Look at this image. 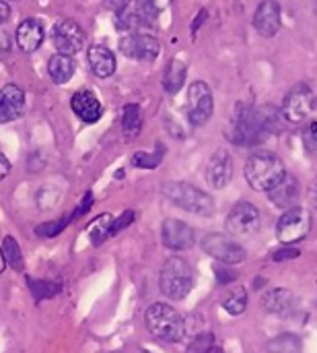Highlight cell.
<instances>
[{
	"mask_svg": "<svg viewBox=\"0 0 317 353\" xmlns=\"http://www.w3.org/2000/svg\"><path fill=\"white\" fill-rule=\"evenodd\" d=\"M285 176L287 168L272 151H258L245 161V180L258 192H270L283 182Z\"/></svg>",
	"mask_w": 317,
	"mask_h": 353,
	"instance_id": "7a4b0ae2",
	"label": "cell"
},
{
	"mask_svg": "<svg viewBox=\"0 0 317 353\" xmlns=\"http://www.w3.org/2000/svg\"><path fill=\"white\" fill-rule=\"evenodd\" d=\"M27 285L35 298V302H41V300H50L54 296L60 294V283H54V281H39V279H31L27 277Z\"/></svg>",
	"mask_w": 317,
	"mask_h": 353,
	"instance_id": "83f0119b",
	"label": "cell"
},
{
	"mask_svg": "<svg viewBox=\"0 0 317 353\" xmlns=\"http://www.w3.org/2000/svg\"><path fill=\"white\" fill-rule=\"evenodd\" d=\"M2 254L6 259V265H10V269L23 271V252L19 248V242L12 236L4 238V242H2Z\"/></svg>",
	"mask_w": 317,
	"mask_h": 353,
	"instance_id": "f546056e",
	"label": "cell"
},
{
	"mask_svg": "<svg viewBox=\"0 0 317 353\" xmlns=\"http://www.w3.org/2000/svg\"><path fill=\"white\" fill-rule=\"evenodd\" d=\"M163 194L177 205L179 209L200 215V217H208L215 213V201L208 192L200 190L198 186H192L188 182H165L163 184Z\"/></svg>",
	"mask_w": 317,
	"mask_h": 353,
	"instance_id": "277c9868",
	"label": "cell"
},
{
	"mask_svg": "<svg viewBox=\"0 0 317 353\" xmlns=\"http://www.w3.org/2000/svg\"><path fill=\"white\" fill-rule=\"evenodd\" d=\"M215 99L204 81H194L188 89V120L192 126H202L212 118Z\"/></svg>",
	"mask_w": 317,
	"mask_h": 353,
	"instance_id": "ba28073f",
	"label": "cell"
},
{
	"mask_svg": "<svg viewBox=\"0 0 317 353\" xmlns=\"http://www.w3.org/2000/svg\"><path fill=\"white\" fill-rule=\"evenodd\" d=\"M186 74H188V68L182 60H171L165 68V74H163V87L167 93L175 95L184 83H186Z\"/></svg>",
	"mask_w": 317,
	"mask_h": 353,
	"instance_id": "603a6c76",
	"label": "cell"
},
{
	"mask_svg": "<svg viewBox=\"0 0 317 353\" xmlns=\"http://www.w3.org/2000/svg\"><path fill=\"white\" fill-rule=\"evenodd\" d=\"M132 221H134V211H126V213H122L118 219H113L109 236H116V234H120V232H122L124 228H128Z\"/></svg>",
	"mask_w": 317,
	"mask_h": 353,
	"instance_id": "e575fe53",
	"label": "cell"
},
{
	"mask_svg": "<svg viewBox=\"0 0 317 353\" xmlns=\"http://www.w3.org/2000/svg\"><path fill=\"white\" fill-rule=\"evenodd\" d=\"M307 145L317 151V120L311 124V126H309V132H307Z\"/></svg>",
	"mask_w": 317,
	"mask_h": 353,
	"instance_id": "ab89813d",
	"label": "cell"
},
{
	"mask_svg": "<svg viewBox=\"0 0 317 353\" xmlns=\"http://www.w3.org/2000/svg\"><path fill=\"white\" fill-rule=\"evenodd\" d=\"M120 50L124 56L134 58V60H144L151 62L159 56L161 52V43L159 39L151 37V35H142V33H130L124 35L120 39Z\"/></svg>",
	"mask_w": 317,
	"mask_h": 353,
	"instance_id": "7c38bea8",
	"label": "cell"
},
{
	"mask_svg": "<svg viewBox=\"0 0 317 353\" xmlns=\"http://www.w3.org/2000/svg\"><path fill=\"white\" fill-rule=\"evenodd\" d=\"M254 27L260 35L272 37L281 29V6L276 0H264L254 12Z\"/></svg>",
	"mask_w": 317,
	"mask_h": 353,
	"instance_id": "9a60e30c",
	"label": "cell"
},
{
	"mask_svg": "<svg viewBox=\"0 0 317 353\" xmlns=\"http://www.w3.org/2000/svg\"><path fill=\"white\" fill-rule=\"evenodd\" d=\"M4 2H14V0H4Z\"/></svg>",
	"mask_w": 317,
	"mask_h": 353,
	"instance_id": "c3c4849f",
	"label": "cell"
},
{
	"mask_svg": "<svg viewBox=\"0 0 317 353\" xmlns=\"http://www.w3.org/2000/svg\"><path fill=\"white\" fill-rule=\"evenodd\" d=\"M142 128V112L136 103H128L122 112V130H124V139L132 141L138 137Z\"/></svg>",
	"mask_w": 317,
	"mask_h": 353,
	"instance_id": "cb8c5ba5",
	"label": "cell"
},
{
	"mask_svg": "<svg viewBox=\"0 0 317 353\" xmlns=\"http://www.w3.org/2000/svg\"><path fill=\"white\" fill-rule=\"evenodd\" d=\"M202 250L219 263L239 265L245 261V248L225 234H208L202 240Z\"/></svg>",
	"mask_w": 317,
	"mask_h": 353,
	"instance_id": "30bf717a",
	"label": "cell"
},
{
	"mask_svg": "<svg viewBox=\"0 0 317 353\" xmlns=\"http://www.w3.org/2000/svg\"><path fill=\"white\" fill-rule=\"evenodd\" d=\"M295 306H297V298L287 288H274L262 296V308L270 314L285 316V314H291L295 310Z\"/></svg>",
	"mask_w": 317,
	"mask_h": 353,
	"instance_id": "ac0fdd59",
	"label": "cell"
},
{
	"mask_svg": "<svg viewBox=\"0 0 317 353\" xmlns=\"http://www.w3.org/2000/svg\"><path fill=\"white\" fill-rule=\"evenodd\" d=\"M89 64L91 70L99 77V79H107L116 72V54L111 50H107L105 46H91L89 48Z\"/></svg>",
	"mask_w": 317,
	"mask_h": 353,
	"instance_id": "44dd1931",
	"label": "cell"
},
{
	"mask_svg": "<svg viewBox=\"0 0 317 353\" xmlns=\"http://www.w3.org/2000/svg\"><path fill=\"white\" fill-rule=\"evenodd\" d=\"M70 219L72 217H62V219H56V221L41 223V225L35 228V236H39V238H54V236H58V234H62L66 230Z\"/></svg>",
	"mask_w": 317,
	"mask_h": 353,
	"instance_id": "1f68e13d",
	"label": "cell"
},
{
	"mask_svg": "<svg viewBox=\"0 0 317 353\" xmlns=\"http://www.w3.org/2000/svg\"><path fill=\"white\" fill-rule=\"evenodd\" d=\"M163 155H165V145L159 143L155 147L153 153H146V151H140L132 157V165L136 168H144V170H155L161 161H163Z\"/></svg>",
	"mask_w": 317,
	"mask_h": 353,
	"instance_id": "f1b7e54d",
	"label": "cell"
},
{
	"mask_svg": "<svg viewBox=\"0 0 317 353\" xmlns=\"http://www.w3.org/2000/svg\"><path fill=\"white\" fill-rule=\"evenodd\" d=\"M8 17H10V6H8V2L0 0V25H2V23H6V21H8Z\"/></svg>",
	"mask_w": 317,
	"mask_h": 353,
	"instance_id": "ee69618b",
	"label": "cell"
},
{
	"mask_svg": "<svg viewBox=\"0 0 317 353\" xmlns=\"http://www.w3.org/2000/svg\"><path fill=\"white\" fill-rule=\"evenodd\" d=\"M70 108L72 112L87 124H95L101 114H103V108H101V101L97 99V95L89 89H80L72 95L70 99Z\"/></svg>",
	"mask_w": 317,
	"mask_h": 353,
	"instance_id": "2e32d148",
	"label": "cell"
},
{
	"mask_svg": "<svg viewBox=\"0 0 317 353\" xmlns=\"http://www.w3.org/2000/svg\"><path fill=\"white\" fill-rule=\"evenodd\" d=\"M111 223H113V217H111L109 213L99 215V217L91 223V228H89V238H91V244H93V246H101V244L109 238Z\"/></svg>",
	"mask_w": 317,
	"mask_h": 353,
	"instance_id": "4316f807",
	"label": "cell"
},
{
	"mask_svg": "<svg viewBox=\"0 0 317 353\" xmlns=\"http://www.w3.org/2000/svg\"><path fill=\"white\" fill-rule=\"evenodd\" d=\"M317 103V89L311 83H297L283 101L281 108V116L283 120L291 122V124H299L303 122L316 108Z\"/></svg>",
	"mask_w": 317,
	"mask_h": 353,
	"instance_id": "8992f818",
	"label": "cell"
},
{
	"mask_svg": "<svg viewBox=\"0 0 317 353\" xmlns=\"http://www.w3.org/2000/svg\"><path fill=\"white\" fill-rule=\"evenodd\" d=\"M210 353H225V352H223L221 347H212V350H210Z\"/></svg>",
	"mask_w": 317,
	"mask_h": 353,
	"instance_id": "7dc6e473",
	"label": "cell"
},
{
	"mask_svg": "<svg viewBox=\"0 0 317 353\" xmlns=\"http://www.w3.org/2000/svg\"><path fill=\"white\" fill-rule=\"evenodd\" d=\"M8 50H10V39H8V35L4 31H0V58L6 56Z\"/></svg>",
	"mask_w": 317,
	"mask_h": 353,
	"instance_id": "b9f144b4",
	"label": "cell"
},
{
	"mask_svg": "<svg viewBox=\"0 0 317 353\" xmlns=\"http://www.w3.org/2000/svg\"><path fill=\"white\" fill-rule=\"evenodd\" d=\"M299 256V250L297 248H281V250H274L272 252V261L274 263H283V261H293Z\"/></svg>",
	"mask_w": 317,
	"mask_h": 353,
	"instance_id": "d590c367",
	"label": "cell"
},
{
	"mask_svg": "<svg viewBox=\"0 0 317 353\" xmlns=\"http://www.w3.org/2000/svg\"><path fill=\"white\" fill-rule=\"evenodd\" d=\"M45 39V29L39 19H25L17 27V43L23 52H35Z\"/></svg>",
	"mask_w": 317,
	"mask_h": 353,
	"instance_id": "d6986e66",
	"label": "cell"
},
{
	"mask_svg": "<svg viewBox=\"0 0 317 353\" xmlns=\"http://www.w3.org/2000/svg\"><path fill=\"white\" fill-rule=\"evenodd\" d=\"M116 27L122 29V31H134V29L142 27V23H140L136 10H134V12L122 10V12H118V17H116Z\"/></svg>",
	"mask_w": 317,
	"mask_h": 353,
	"instance_id": "836d02e7",
	"label": "cell"
},
{
	"mask_svg": "<svg viewBox=\"0 0 317 353\" xmlns=\"http://www.w3.org/2000/svg\"><path fill=\"white\" fill-rule=\"evenodd\" d=\"M231 178H233V157L227 149H217L206 165V182L215 190H221L231 182Z\"/></svg>",
	"mask_w": 317,
	"mask_h": 353,
	"instance_id": "5bb4252c",
	"label": "cell"
},
{
	"mask_svg": "<svg viewBox=\"0 0 317 353\" xmlns=\"http://www.w3.org/2000/svg\"><path fill=\"white\" fill-rule=\"evenodd\" d=\"M217 279L219 283H231L237 279V275L233 271H225V269H217Z\"/></svg>",
	"mask_w": 317,
	"mask_h": 353,
	"instance_id": "f35d334b",
	"label": "cell"
},
{
	"mask_svg": "<svg viewBox=\"0 0 317 353\" xmlns=\"http://www.w3.org/2000/svg\"><path fill=\"white\" fill-rule=\"evenodd\" d=\"M4 269H6V259H4L2 248H0V273H4Z\"/></svg>",
	"mask_w": 317,
	"mask_h": 353,
	"instance_id": "bcb514c9",
	"label": "cell"
},
{
	"mask_svg": "<svg viewBox=\"0 0 317 353\" xmlns=\"http://www.w3.org/2000/svg\"><path fill=\"white\" fill-rule=\"evenodd\" d=\"M260 211L256 205L248 203V201H239L227 215V232L231 236H237V238H245V236H254L258 230H260Z\"/></svg>",
	"mask_w": 317,
	"mask_h": 353,
	"instance_id": "9c48e42d",
	"label": "cell"
},
{
	"mask_svg": "<svg viewBox=\"0 0 317 353\" xmlns=\"http://www.w3.org/2000/svg\"><path fill=\"white\" fill-rule=\"evenodd\" d=\"M266 350L268 353H301L303 350V343L297 335L293 333H283V335H276L272 337L268 343H266Z\"/></svg>",
	"mask_w": 317,
	"mask_h": 353,
	"instance_id": "484cf974",
	"label": "cell"
},
{
	"mask_svg": "<svg viewBox=\"0 0 317 353\" xmlns=\"http://www.w3.org/2000/svg\"><path fill=\"white\" fill-rule=\"evenodd\" d=\"M52 39H54V46H56V50L60 54L72 56L78 50H83V46H85V31H83V27L76 21L60 19L54 25V29H52Z\"/></svg>",
	"mask_w": 317,
	"mask_h": 353,
	"instance_id": "8fae6325",
	"label": "cell"
},
{
	"mask_svg": "<svg viewBox=\"0 0 317 353\" xmlns=\"http://www.w3.org/2000/svg\"><path fill=\"white\" fill-rule=\"evenodd\" d=\"M311 230V215L303 207H291L285 211V215L278 219L276 236L283 244H295L301 242Z\"/></svg>",
	"mask_w": 317,
	"mask_h": 353,
	"instance_id": "52a82bcc",
	"label": "cell"
},
{
	"mask_svg": "<svg viewBox=\"0 0 317 353\" xmlns=\"http://www.w3.org/2000/svg\"><path fill=\"white\" fill-rule=\"evenodd\" d=\"M212 347H215V335L204 331V333L194 335V339L190 341L186 353H210Z\"/></svg>",
	"mask_w": 317,
	"mask_h": 353,
	"instance_id": "d6a6232c",
	"label": "cell"
},
{
	"mask_svg": "<svg viewBox=\"0 0 317 353\" xmlns=\"http://www.w3.org/2000/svg\"><path fill=\"white\" fill-rule=\"evenodd\" d=\"M25 110V93L21 87L8 83L0 89V122L17 120Z\"/></svg>",
	"mask_w": 317,
	"mask_h": 353,
	"instance_id": "e0dca14e",
	"label": "cell"
},
{
	"mask_svg": "<svg viewBox=\"0 0 317 353\" xmlns=\"http://www.w3.org/2000/svg\"><path fill=\"white\" fill-rule=\"evenodd\" d=\"M159 283H161V292L169 300L179 302L188 298L194 288V271L188 265V261H184L182 256H171L161 269Z\"/></svg>",
	"mask_w": 317,
	"mask_h": 353,
	"instance_id": "5b68a950",
	"label": "cell"
},
{
	"mask_svg": "<svg viewBox=\"0 0 317 353\" xmlns=\"http://www.w3.org/2000/svg\"><path fill=\"white\" fill-rule=\"evenodd\" d=\"M91 205H93V192H87V194H85V199L80 201V205L76 207V211H74L70 217H72V219H78V217H83V215H85L89 209H91Z\"/></svg>",
	"mask_w": 317,
	"mask_h": 353,
	"instance_id": "8d00e7d4",
	"label": "cell"
},
{
	"mask_svg": "<svg viewBox=\"0 0 317 353\" xmlns=\"http://www.w3.org/2000/svg\"><path fill=\"white\" fill-rule=\"evenodd\" d=\"M47 72L52 77L54 83L58 85H64L72 79L74 74V62H72V56H66V54H54L47 62Z\"/></svg>",
	"mask_w": 317,
	"mask_h": 353,
	"instance_id": "7402d4cb",
	"label": "cell"
},
{
	"mask_svg": "<svg viewBox=\"0 0 317 353\" xmlns=\"http://www.w3.org/2000/svg\"><path fill=\"white\" fill-rule=\"evenodd\" d=\"M276 120L278 114L270 105L256 108V105L239 103L231 122L229 139L235 145H245V147L260 145L276 130Z\"/></svg>",
	"mask_w": 317,
	"mask_h": 353,
	"instance_id": "6da1fadb",
	"label": "cell"
},
{
	"mask_svg": "<svg viewBox=\"0 0 317 353\" xmlns=\"http://www.w3.org/2000/svg\"><path fill=\"white\" fill-rule=\"evenodd\" d=\"M10 174V161L6 159V155L0 153V180H4Z\"/></svg>",
	"mask_w": 317,
	"mask_h": 353,
	"instance_id": "7bdbcfd3",
	"label": "cell"
},
{
	"mask_svg": "<svg viewBox=\"0 0 317 353\" xmlns=\"http://www.w3.org/2000/svg\"><path fill=\"white\" fill-rule=\"evenodd\" d=\"M161 240L169 250H190L196 244L194 230L179 219H165L163 221Z\"/></svg>",
	"mask_w": 317,
	"mask_h": 353,
	"instance_id": "4fadbf2b",
	"label": "cell"
},
{
	"mask_svg": "<svg viewBox=\"0 0 317 353\" xmlns=\"http://www.w3.org/2000/svg\"><path fill=\"white\" fill-rule=\"evenodd\" d=\"M223 308H225L231 316H239V314H243V312H245V308H248V292H245L243 288H239V290L231 292V294L225 298Z\"/></svg>",
	"mask_w": 317,
	"mask_h": 353,
	"instance_id": "4dcf8cb0",
	"label": "cell"
},
{
	"mask_svg": "<svg viewBox=\"0 0 317 353\" xmlns=\"http://www.w3.org/2000/svg\"><path fill=\"white\" fill-rule=\"evenodd\" d=\"M171 0H136V14L142 25H155Z\"/></svg>",
	"mask_w": 317,
	"mask_h": 353,
	"instance_id": "d4e9b609",
	"label": "cell"
},
{
	"mask_svg": "<svg viewBox=\"0 0 317 353\" xmlns=\"http://www.w3.org/2000/svg\"><path fill=\"white\" fill-rule=\"evenodd\" d=\"M128 4H130V0H105V2H103V6H105L107 10L116 12V14L122 12V10H126Z\"/></svg>",
	"mask_w": 317,
	"mask_h": 353,
	"instance_id": "74e56055",
	"label": "cell"
},
{
	"mask_svg": "<svg viewBox=\"0 0 317 353\" xmlns=\"http://www.w3.org/2000/svg\"><path fill=\"white\" fill-rule=\"evenodd\" d=\"M144 323L146 329L153 337L167 341V343H177L184 339L186 333V323L184 319L175 312V308H171L169 304L157 302L151 304L146 314H144Z\"/></svg>",
	"mask_w": 317,
	"mask_h": 353,
	"instance_id": "3957f363",
	"label": "cell"
},
{
	"mask_svg": "<svg viewBox=\"0 0 317 353\" xmlns=\"http://www.w3.org/2000/svg\"><path fill=\"white\" fill-rule=\"evenodd\" d=\"M309 203L317 209V178L311 182V186H309Z\"/></svg>",
	"mask_w": 317,
	"mask_h": 353,
	"instance_id": "f6af8a7d",
	"label": "cell"
},
{
	"mask_svg": "<svg viewBox=\"0 0 317 353\" xmlns=\"http://www.w3.org/2000/svg\"><path fill=\"white\" fill-rule=\"evenodd\" d=\"M206 17H208V10L206 8H202L200 12H198V17H196V21L192 23V33H198V29H200V25L206 21Z\"/></svg>",
	"mask_w": 317,
	"mask_h": 353,
	"instance_id": "60d3db41",
	"label": "cell"
},
{
	"mask_svg": "<svg viewBox=\"0 0 317 353\" xmlns=\"http://www.w3.org/2000/svg\"><path fill=\"white\" fill-rule=\"evenodd\" d=\"M299 194H301V188H299V182L295 176L287 174L283 178V182L278 186H274L270 192H268V199L272 205L281 207V209H291L297 205L299 201Z\"/></svg>",
	"mask_w": 317,
	"mask_h": 353,
	"instance_id": "ffe728a7",
	"label": "cell"
}]
</instances>
